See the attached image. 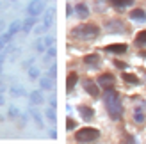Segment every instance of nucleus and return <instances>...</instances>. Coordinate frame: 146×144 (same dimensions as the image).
Instances as JSON below:
<instances>
[{"label": "nucleus", "instance_id": "obj_1", "mask_svg": "<svg viewBox=\"0 0 146 144\" xmlns=\"http://www.w3.org/2000/svg\"><path fill=\"white\" fill-rule=\"evenodd\" d=\"M104 102H105V109L109 112V116H111L114 121L121 119V116H123V105H121L119 92H116L112 87L111 89H105Z\"/></svg>", "mask_w": 146, "mask_h": 144}, {"label": "nucleus", "instance_id": "obj_2", "mask_svg": "<svg viewBox=\"0 0 146 144\" xmlns=\"http://www.w3.org/2000/svg\"><path fill=\"white\" fill-rule=\"evenodd\" d=\"M100 36V27L94 23H80L75 28H71V38L82 39V41H91Z\"/></svg>", "mask_w": 146, "mask_h": 144}, {"label": "nucleus", "instance_id": "obj_3", "mask_svg": "<svg viewBox=\"0 0 146 144\" xmlns=\"http://www.w3.org/2000/svg\"><path fill=\"white\" fill-rule=\"evenodd\" d=\"M98 137H100V132L93 126H84L80 130H77L75 133L77 142H94V141H98Z\"/></svg>", "mask_w": 146, "mask_h": 144}, {"label": "nucleus", "instance_id": "obj_4", "mask_svg": "<svg viewBox=\"0 0 146 144\" xmlns=\"http://www.w3.org/2000/svg\"><path fill=\"white\" fill-rule=\"evenodd\" d=\"M43 11H45V0H32V2L27 5V13L31 14V16H39Z\"/></svg>", "mask_w": 146, "mask_h": 144}, {"label": "nucleus", "instance_id": "obj_5", "mask_svg": "<svg viewBox=\"0 0 146 144\" xmlns=\"http://www.w3.org/2000/svg\"><path fill=\"white\" fill-rule=\"evenodd\" d=\"M96 82L100 87H104V89H111L114 87V84H116V78L112 73H102L98 78H96Z\"/></svg>", "mask_w": 146, "mask_h": 144}, {"label": "nucleus", "instance_id": "obj_6", "mask_svg": "<svg viewBox=\"0 0 146 144\" xmlns=\"http://www.w3.org/2000/svg\"><path fill=\"white\" fill-rule=\"evenodd\" d=\"M82 87H84V91L87 92L89 96H93V98H96L98 94H100V85H98V82H94V80H84L82 82Z\"/></svg>", "mask_w": 146, "mask_h": 144}, {"label": "nucleus", "instance_id": "obj_7", "mask_svg": "<svg viewBox=\"0 0 146 144\" xmlns=\"http://www.w3.org/2000/svg\"><path fill=\"white\" fill-rule=\"evenodd\" d=\"M104 50L109 52V54H114V55H121V54H125L128 50V46L125 45V43H112V45H107Z\"/></svg>", "mask_w": 146, "mask_h": 144}, {"label": "nucleus", "instance_id": "obj_8", "mask_svg": "<svg viewBox=\"0 0 146 144\" xmlns=\"http://www.w3.org/2000/svg\"><path fill=\"white\" fill-rule=\"evenodd\" d=\"M105 30L107 32H123L125 30V25H123V21L119 20H111L105 23Z\"/></svg>", "mask_w": 146, "mask_h": 144}, {"label": "nucleus", "instance_id": "obj_9", "mask_svg": "<svg viewBox=\"0 0 146 144\" xmlns=\"http://www.w3.org/2000/svg\"><path fill=\"white\" fill-rule=\"evenodd\" d=\"M77 110H78L80 118H82L84 121H91V119H93V116H94V110L91 109V107H87V105H80Z\"/></svg>", "mask_w": 146, "mask_h": 144}, {"label": "nucleus", "instance_id": "obj_10", "mask_svg": "<svg viewBox=\"0 0 146 144\" xmlns=\"http://www.w3.org/2000/svg\"><path fill=\"white\" fill-rule=\"evenodd\" d=\"M38 23V16H31L29 14V18L23 21V25H21V32H25V34H29L34 28V25Z\"/></svg>", "mask_w": 146, "mask_h": 144}, {"label": "nucleus", "instance_id": "obj_11", "mask_svg": "<svg viewBox=\"0 0 146 144\" xmlns=\"http://www.w3.org/2000/svg\"><path fill=\"white\" fill-rule=\"evenodd\" d=\"M75 13H77V16H78L80 20H87V18H89V14H91L89 7H87L86 4H77V7H75Z\"/></svg>", "mask_w": 146, "mask_h": 144}, {"label": "nucleus", "instance_id": "obj_12", "mask_svg": "<svg viewBox=\"0 0 146 144\" xmlns=\"http://www.w3.org/2000/svg\"><path fill=\"white\" fill-rule=\"evenodd\" d=\"M100 61H102V59H100L98 54H89V55L84 57V62H86L89 68H98V66H100Z\"/></svg>", "mask_w": 146, "mask_h": 144}, {"label": "nucleus", "instance_id": "obj_13", "mask_svg": "<svg viewBox=\"0 0 146 144\" xmlns=\"http://www.w3.org/2000/svg\"><path fill=\"white\" fill-rule=\"evenodd\" d=\"M77 82H78V75L75 73V71H71V73L68 75V78H66V92H71L73 87L77 85Z\"/></svg>", "mask_w": 146, "mask_h": 144}, {"label": "nucleus", "instance_id": "obj_14", "mask_svg": "<svg viewBox=\"0 0 146 144\" xmlns=\"http://www.w3.org/2000/svg\"><path fill=\"white\" fill-rule=\"evenodd\" d=\"M109 4H111L114 9H118V11H123V7H128V5H132L134 4V0H107Z\"/></svg>", "mask_w": 146, "mask_h": 144}, {"label": "nucleus", "instance_id": "obj_15", "mask_svg": "<svg viewBox=\"0 0 146 144\" xmlns=\"http://www.w3.org/2000/svg\"><path fill=\"white\" fill-rule=\"evenodd\" d=\"M54 21V7H48V9L45 11V18H43V27L48 28L50 25H52Z\"/></svg>", "mask_w": 146, "mask_h": 144}, {"label": "nucleus", "instance_id": "obj_16", "mask_svg": "<svg viewBox=\"0 0 146 144\" xmlns=\"http://www.w3.org/2000/svg\"><path fill=\"white\" fill-rule=\"evenodd\" d=\"M39 85H41V89H45V91H52V89H54V80H52V77L41 78V80H39Z\"/></svg>", "mask_w": 146, "mask_h": 144}, {"label": "nucleus", "instance_id": "obj_17", "mask_svg": "<svg viewBox=\"0 0 146 144\" xmlns=\"http://www.w3.org/2000/svg\"><path fill=\"white\" fill-rule=\"evenodd\" d=\"M130 18L137 20V21H144L146 20V13L143 9H132V11H130Z\"/></svg>", "mask_w": 146, "mask_h": 144}, {"label": "nucleus", "instance_id": "obj_18", "mask_svg": "<svg viewBox=\"0 0 146 144\" xmlns=\"http://www.w3.org/2000/svg\"><path fill=\"white\" fill-rule=\"evenodd\" d=\"M43 102H45V98H43L41 91H34V92H31V103H32V105H41Z\"/></svg>", "mask_w": 146, "mask_h": 144}, {"label": "nucleus", "instance_id": "obj_19", "mask_svg": "<svg viewBox=\"0 0 146 144\" xmlns=\"http://www.w3.org/2000/svg\"><path fill=\"white\" fill-rule=\"evenodd\" d=\"M11 38H13V34H9V32L0 34V50H4V48L7 46V43L11 41Z\"/></svg>", "mask_w": 146, "mask_h": 144}, {"label": "nucleus", "instance_id": "obj_20", "mask_svg": "<svg viewBox=\"0 0 146 144\" xmlns=\"http://www.w3.org/2000/svg\"><path fill=\"white\" fill-rule=\"evenodd\" d=\"M21 25H23V21H13V23L9 25V30H7V32H9V34H18L20 30H21Z\"/></svg>", "mask_w": 146, "mask_h": 144}, {"label": "nucleus", "instance_id": "obj_21", "mask_svg": "<svg viewBox=\"0 0 146 144\" xmlns=\"http://www.w3.org/2000/svg\"><path fill=\"white\" fill-rule=\"evenodd\" d=\"M135 45H137V46H144V45H146V30H141L139 34H137Z\"/></svg>", "mask_w": 146, "mask_h": 144}, {"label": "nucleus", "instance_id": "obj_22", "mask_svg": "<svg viewBox=\"0 0 146 144\" xmlns=\"http://www.w3.org/2000/svg\"><path fill=\"white\" fill-rule=\"evenodd\" d=\"M123 80L128 82V84H139V78L132 73H123Z\"/></svg>", "mask_w": 146, "mask_h": 144}, {"label": "nucleus", "instance_id": "obj_23", "mask_svg": "<svg viewBox=\"0 0 146 144\" xmlns=\"http://www.w3.org/2000/svg\"><path fill=\"white\" fill-rule=\"evenodd\" d=\"M11 94L13 96H23L25 94V89L21 87V85H13V87H11Z\"/></svg>", "mask_w": 146, "mask_h": 144}, {"label": "nucleus", "instance_id": "obj_24", "mask_svg": "<svg viewBox=\"0 0 146 144\" xmlns=\"http://www.w3.org/2000/svg\"><path fill=\"white\" fill-rule=\"evenodd\" d=\"M29 77H31L32 80H36V78L39 77V68L38 66H31L29 68Z\"/></svg>", "mask_w": 146, "mask_h": 144}, {"label": "nucleus", "instance_id": "obj_25", "mask_svg": "<svg viewBox=\"0 0 146 144\" xmlns=\"http://www.w3.org/2000/svg\"><path fill=\"white\" fill-rule=\"evenodd\" d=\"M36 50H38V52H45L46 50V45H45V39L43 38H39L38 41H36Z\"/></svg>", "mask_w": 146, "mask_h": 144}, {"label": "nucleus", "instance_id": "obj_26", "mask_svg": "<svg viewBox=\"0 0 146 144\" xmlns=\"http://www.w3.org/2000/svg\"><path fill=\"white\" fill-rule=\"evenodd\" d=\"M31 114H32V118H34V121H36V125H38L39 128L43 126V121H41V116L38 112H36V109H31Z\"/></svg>", "mask_w": 146, "mask_h": 144}, {"label": "nucleus", "instance_id": "obj_27", "mask_svg": "<svg viewBox=\"0 0 146 144\" xmlns=\"http://www.w3.org/2000/svg\"><path fill=\"white\" fill-rule=\"evenodd\" d=\"M134 119L137 121V123H143L144 121V116L141 114V109H135V114H134Z\"/></svg>", "mask_w": 146, "mask_h": 144}, {"label": "nucleus", "instance_id": "obj_28", "mask_svg": "<svg viewBox=\"0 0 146 144\" xmlns=\"http://www.w3.org/2000/svg\"><path fill=\"white\" fill-rule=\"evenodd\" d=\"M46 118H48L50 121H55V110H54V107L46 109Z\"/></svg>", "mask_w": 146, "mask_h": 144}, {"label": "nucleus", "instance_id": "obj_29", "mask_svg": "<svg viewBox=\"0 0 146 144\" xmlns=\"http://www.w3.org/2000/svg\"><path fill=\"white\" fill-rule=\"evenodd\" d=\"M9 116H13V118H16V116H20V110L16 109V107H11V109H9Z\"/></svg>", "mask_w": 146, "mask_h": 144}, {"label": "nucleus", "instance_id": "obj_30", "mask_svg": "<svg viewBox=\"0 0 146 144\" xmlns=\"http://www.w3.org/2000/svg\"><path fill=\"white\" fill-rule=\"evenodd\" d=\"M114 66L118 68V69H125V68H127V64H125V62H121V61H114Z\"/></svg>", "mask_w": 146, "mask_h": 144}, {"label": "nucleus", "instance_id": "obj_31", "mask_svg": "<svg viewBox=\"0 0 146 144\" xmlns=\"http://www.w3.org/2000/svg\"><path fill=\"white\" fill-rule=\"evenodd\" d=\"M73 128H75V121H73V119H68V121H66V130H73Z\"/></svg>", "mask_w": 146, "mask_h": 144}, {"label": "nucleus", "instance_id": "obj_32", "mask_svg": "<svg viewBox=\"0 0 146 144\" xmlns=\"http://www.w3.org/2000/svg\"><path fill=\"white\" fill-rule=\"evenodd\" d=\"M48 73H50V77H55V64H52V66H50V71H48Z\"/></svg>", "mask_w": 146, "mask_h": 144}, {"label": "nucleus", "instance_id": "obj_33", "mask_svg": "<svg viewBox=\"0 0 146 144\" xmlns=\"http://www.w3.org/2000/svg\"><path fill=\"white\" fill-rule=\"evenodd\" d=\"M4 91H5V82H2V80H0V96L4 94Z\"/></svg>", "mask_w": 146, "mask_h": 144}, {"label": "nucleus", "instance_id": "obj_34", "mask_svg": "<svg viewBox=\"0 0 146 144\" xmlns=\"http://www.w3.org/2000/svg\"><path fill=\"white\" fill-rule=\"evenodd\" d=\"M50 137H52V139H55V137H57V133H55V130H52V132H50Z\"/></svg>", "mask_w": 146, "mask_h": 144}, {"label": "nucleus", "instance_id": "obj_35", "mask_svg": "<svg viewBox=\"0 0 146 144\" xmlns=\"http://www.w3.org/2000/svg\"><path fill=\"white\" fill-rule=\"evenodd\" d=\"M71 13H73V11H71V7L68 5V7H66V14H68V16H70V14H71Z\"/></svg>", "mask_w": 146, "mask_h": 144}, {"label": "nucleus", "instance_id": "obj_36", "mask_svg": "<svg viewBox=\"0 0 146 144\" xmlns=\"http://www.w3.org/2000/svg\"><path fill=\"white\" fill-rule=\"evenodd\" d=\"M2 30H4V21H0V34H2Z\"/></svg>", "mask_w": 146, "mask_h": 144}, {"label": "nucleus", "instance_id": "obj_37", "mask_svg": "<svg viewBox=\"0 0 146 144\" xmlns=\"http://www.w3.org/2000/svg\"><path fill=\"white\" fill-rule=\"evenodd\" d=\"M141 55H143V57H146V50H144V52H141Z\"/></svg>", "mask_w": 146, "mask_h": 144}]
</instances>
